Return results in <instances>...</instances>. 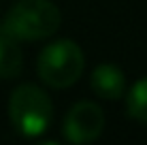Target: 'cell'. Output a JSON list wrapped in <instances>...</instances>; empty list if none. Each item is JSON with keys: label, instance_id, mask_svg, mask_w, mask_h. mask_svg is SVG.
<instances>
[{"label": "cell", "instance_id": "obj_5", "mask_svg": "<svg viewBox=\"0 0 147 145\" xmlns=\"http://www.w3.org/2000/svg\"><path fill=\"white\" fill-rule=\"evenodd\" d=\"M90 86L94 94L105 100H115V98L124 96L126 92V77L115 64H100L94 68L92 77H90Z\"/></svg>", "mask_w": 147, "mask_h": 145}, {"label": "cell", "instance_id": "obj_1", "mask_svg": "<svg viewBox=\"0 0 147 145\" xmlns=\"http://www.w3.org/2000/svg\"><path fill=\"white\" fill-rule=\"evenodd\" d=\"M62 13L51 0H19L4 15L0 32L17 41H40L58 32Z\"/></svg>", "mask_w": 147, "mask_h": 145}, {"label": "cell", "instance_id": "obj_3", "mask_svg": "<svg viewBox=\"0 0 147 145\" xmlns=\"http://www.w3.org/2000/svg\"><path fill=\"white\" fill-rule=\"evenodd\" d=\"M53 115L51 98L34 83H22L9 98V117L24 137H38L49 128Z\"/></svg>", "mask_w": 147, "mask_h": 145}, {"label": "cell", "instance_id": "obj_2", "mask_svg": "<svg viewBox=\"0 0 147 145\" xmlns=\"http://www.w3.org/2000/svg\"><path fill=\"white\" fill-rule=\"evenodd\" d=\"M83 66L85 56L81 47L70 38H60V41L49 43L40 51L36 62L40 81L55 90L70 88L73 83H77L83 73Z\"/></svg>", "mask_w": 147, "mask_h": 145}, {"label": "cell", "instance_id": "obj_6", "mask_svg": "<svg viewBox=\"0 0 147 145\" xmlns=\"http://www.w3.org/2000/svg\"><path fill=\"white\" fill-rule=\"evenodd\" d=\"M24 68V53L17 38L0 32V79H15Z\"/></svg>", "mask_w": 147, "mask_h": 145}, {"label": "cell", "instance_id": "obj_4", "mask_svg": "<svg viewBox=\"0 0 147 145\" xmlns=\"http://www.w3.org/2000/svg\"><path fill=\"white\" fill-rule=\"evenodd\" d=\"M105 113L96 103L81 100L68 109L64 117V137L70 143H92L102 134Z\"/></svg>", "mask_w": 147, "mask_h": 145}, {"label": "cell", "instance_id": "obj_7", "mask_svg": "<svg viewBox=\"0 0 147 145\" xmlns=\"http://www.w3.org/2000/svg\"><path fill=\"white\" fill-rule=\"evenodd\" d=\"M128 113L136 122L147 124V77L139 79L128 94Z\"/></svg>", "mask_w": 147, "mask_h": 145}]
</instances>
